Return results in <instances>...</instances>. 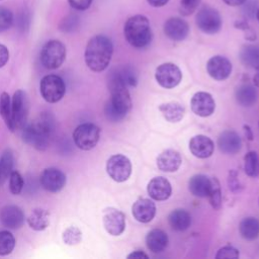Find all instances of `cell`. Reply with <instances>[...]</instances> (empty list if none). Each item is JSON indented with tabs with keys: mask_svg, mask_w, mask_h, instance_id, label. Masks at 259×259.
<instances>
[{
	"mask_svg": "<svg viewBox=\"0 0 259 259\" xmlns=\"http://www.w3.org/2000/svg\"><path fill=\"white\" fill-rule=\"evenodd\" d=\"M155 78L160 86L166 89H171L180 83L182 73L177 65L173 63H164L157 67Z\"/></svg>",
	"mask_w": 259,
	"mask_h": 259,
	"instance_id": "cell-11",
	"label": "cell"
},
{
	"mask_svg": "<svg viewBox=\"0 0 259 259\" xmlns=\"http://www.w3.org/2000/svg\"><path fill=\"white\" fill-rule=\"evenodd\" d=\"M69 4L76 10H86L90 7L92 0H68Z\"/></svg>",
	"mask_w": 259,
	"mask_h": 259,
	"instance_id": "cell-45",
	"label": "cell"
},
{
	"mask_svg": "<svg viewBox=\"0 0 259 259\" xmlns=\"http://www.w3.org/2000/svg\"><path fill=\"white\" fill-rule=\"evenodd\" d=\"M123 34L127 42L137 49L146 48L150 45L153 33L149 19L145 15H134L124 23Z\"/></svg>",
	"mask_w": 259,
	"mask_h": 259,
	"instance_id": "cell-4",
	"label": "cell"
},
{
	"mask_svg": "<svg viewBox=\"0 0 259 259\" xmlns=\"http://www.w3.org/2000/svg\"><path fill=\"white\" fill-rule=\"evenodd\" d=\"M189 150L193 156L200 159H205L212 155L214 144L208 137L197 135L191 138L189 142Z\"/></svg>",
	"mask_w": 259,
	"mask_h": 259,
	"instance_id": "cell-19",
	"label": "cell"
},
{
	"mask_svg": "<svg viewBox=\"0 0 259 259\" xmlns=\"http://www.w3.org/2000/svg\"><path fill=\"white\" fill-rule=\"evenodd\" d=\"M168 223L175 231H185L191 225V217L185 209L177 208L168 215Z\"/></svg>",
	"mask_w": 259,
	"mask_h": 259,
	"instance_id": "cell-27",
	"label": "cell"
},
{
	"mask_svg": "<svg viewBox=\"0 0 259 259\" xmlns=\"http://www.w3.org/2000/svg\"><path fill=\"white\" fill-rule=\"evenodd\" d=\"M197 27L207 34H214L222 28V17L219 11L208 5L202 6L195 16Z\"/></svg>",
	"mask_w": 259,
	"mask_h": 259,
	"instance_id": "cell-8",
	"label": "cell"
},
{
	"mask_svg": "<svg viewBox=\"0 0 259 259\" xmlns=\"http://www.w3.org/2000/svg\"><path fill=\"white\" fill-rule=\"evenodd\" d=\"M132 212L138 222L149 223L156 214V205L149 198H139L133 204Z\"/></svg>",
	"mask_w": 259,
	"mask_h": 259,
	"instance_id": "cell-20",
	"label": "cell"
},
{
	"mask_svg": "<svg viewBox=\"0 0 259 259\" xmlns=\"http://www.w3.org/2000/svg\"><path fill=\"white\" fill-rule=\"evenodd\" d=\"M119 74L122 78V80L124 81V83L127 86H132L135 87L138 83V75L135 71V69L131 66H124V67H120L118 68Z\"/></svg>",
	"mask_w": 259,
	"mask_h": 259,
	"instance_id": "cell-38",
	"label": "cell"
},
{
	"mask_svg": "<svg viewBox=\"0 0 259 259\" xmlns=\"http://www.w3.org/2000/svg\"><path fill=\"white\" fill-rule=\"evenodd\" d=\"M243 128H244V132H245L246 138H247L249 141H252V140H253V133H252L251 127H250L249 125L245 124V125L243 126Z\"/></svg>",
	"mask_w": 259,
	"mask_h": 259,
	"instance_id": "cell-52",
	"label": "cell"
},
{
	"mask_svg": "<svg viewBox=\"0 0 259 259\" xmlns=\"http://www.w3.org/2000/svg\"><path fill=\"white\" fill-rule=\"evenodd\" d=\"M235 97L237 102L245 107L252 106L257 101V90L253 85L242 84L237 87L235 91Z\"/></svg>",
	"mask_w": 259,
	"mask_h": 259,
	"instance_id": "cell-25",
	"label": "cell"
},
{
	"mask_svg": "<svg viewBox=\"0 0 259 259\" xmlns=\"http://www.w3.org/2000/svg\"><path fill=\"white\" fill-rule=\"evenodd\" d=\"M207 198L209 200L210 205L214 209H220L222 207L221 186H220V182L214 177L211 178V185H210V188H209V191L207 194Z\"/></svg>",
	"mask_w": 259,
	"mask_h": 259,
	"instance_id": "cell-34",
	"label": "cell"
},
{
	"mask_svg": "<svg viewBox=\"0 0 259 259\" xmlns=\"http://www.w3.org/2000/svg\"><path fill=\"white\" fill-rule=\"evenodd\" d=\"M218 146L223 153L234 155L241 150L242 141L240 136L236 132L232 130H227L219 136Z\"/></svg>",
	"mask_w": 259,
	"mask_h": 259,
	"instance_id": "cell-21",
	"label": "cell"
},
{
	"mask_svg": "<svg viewBox=\"0 0 259 259\" xmlns=\"http://www.w3.org/2000/svg\"><path fill=\"white\" fill-rule=\"evenodd\" d=\"M127 258L128 259H148L149 256L147 254H145L143 251H140V250H137L133 253H131L130 255H127Z\"/></svg>",
	"mask_w": 259,
	"mask_h": 259,
	"instance_id": "cell-48",
	"label": "cell"
},
{
	"mask_svg": "<svg viewBox=\"0 0 259 259\" xmlns=\"http://www.w3.org/2000/svg\"><path fill=\"white\" fill-rule=\"evenodd\" d=\"M182 163L180 154L172 149L163 151L157 157V166L163 172H175Z\"/></svg>",
	"mask_w": 259,
	"mask_h": 259,
	"instance_id": "cell-22",
	"label": "cell"
},
{
	"mask_svg": "<svg viewBox=\"0 0 259 259\" xmlns=\"http://www.w3.org/2000/svg\"><path fill=\"white\" fill-rule=\"evenodd\" d=\"M147 1L153 7H162L166 5L169 0H147Z\"/></svg>",
	"mask_w": 259,
	"mask_h": 259,
	"instance_id": "cell-50",
	"label": "cell"
},
{
	"mask_svg": "<svg viewBox=\"0 0 259 259\" xmlns=\"http://www.w3.org/2000/svg\"><path fill=\"white\" fill-rule=\"evenodd\" d=\"M163 29L166 36L175 41L185 39L189 33L188 23L180 17H171L167 19Z\"/></svg>",
	"mask_w": 259,
	"mask_h": 259,
	"instance_id": "cell-16",
	"label": "cell"
},
{
	"mask_svg": "<svg viewBox=\"0 0 259 259\" xmlns=\"http://www.w3.org/2000/svg\"><path fill=\"white\" fill-rule=\"evenodd\" d=\"M27 224L34 231H44L50 224V212L44 208H35L28 215Z\"/></svg>",
	"mask_w": 259,
	"mask_h": 259,
	"instance_id": "cell-29",
	"label": "cell"
},
{
	"mask_svg": "<svg viewBox=\"0 0 259 259\" xmlns=\"http://www.w3.org/2000/svg\"><path fill=\"white\" fill-rule=\"evenodd\" d=\"M29 103L26 93L23 90H17L11 99V110H12V123L13 128L18 130L26 124L28 115Z\"/></svg>",
	"mask_w": 259,
	"mask_h": 259,
	"instance_id": "cell-10",
	"label": "cell"
},
{
	"mask_svg": "<svg viewBox=\"0 0 259 259\" xmlns=\"http://www.w3.org/2000/svg\"><path fill=\"white\" fill-rule=\"evenodd\" d=\"M66 59V47L57 39L46 42L40 51V63L48 70H55L61 67Z\"/></svg>",
	"mask_w": 259,
	"mask_h": 259,
	"instance_id": "cell-5",
	"label": "cell"
},
{
	"mask_svg": "<svg viewBox=\"0 0 259 259\" xmlns=\"http://www.w3.org/2000/svg\"><path fill=\"white\" fill-rule=\"evenodd\" d=\"M253 82L256 87H259V72H257L253 78Z\"/></svg>",
	"mask_w": 259,
	"mask_h": 259,
	"instance_id": "cell-53",
	"label": "cell"
},
{
	"mask_svg": "<svg viewBox=\"0 0 259 259\" xmlns=\"http://www.w3.org/2000/svg\"><path fill=\"white\" fill-rule=\"evenodd\" d=\"M229 6H241L246 0H223Z\"/></svg>",
	"mask_w": 259,
	"mask_h": 259,
	"instance_id": "cell-51",
	"label": "cell"
},
{
	"mask_svg": "<svg viewBox=\"0 0 259 259\" xmlns=\"http://www.w3.org/2000/svg\"><path fill=\"white\" fill-rule=\"evenodd\" d=\"M107 86L110 98L104 106V114L110 121L122 120L132 108V99L127 85L122 80L118 68L111 70L109 73Z\"/></svg>",
	"mask_w": 259,
	"mask_h": 259,
	"instance_id": "cell-1",
	"label": "cell"
},
{
	"mask_svg": "<svg viewBox=\"0 0 259 259\" xmlns=\"http://www.w3.org/2000/svg\"><path fill=\"white\" fill-rule=\"evenodd\" d=\"M192 111L201 117L209 116L215 109V102L212 96L207 92H196L190 101Z\"/></svg>",
	"mask_w": 259,
	"mask_h": 259,
	"instance_id": "cell-15",
	"label": "cell"
},
{
	"mask_svg": "<svg viewBox=\"0 0 259 259\" xmlns=\"http://www.w3.org/2000/svg\"><path fill=\"white\" fill-rule=\"evenodd\" d=\"M234 25H235L236 28L242 29L243 31H246V30H248L249 28H251L250 25L248 24V22H247L246 20H243V19H241V20H236Z\"/></svg>",
	"mask_w": 259,
	"mask_h": 259,
	"instance_id": "cell-49",
	"label": "cell"
},
{
	"mask_svg": "<svg viewBox=\"0 0 259 259\" xmlns=\"http://www.w3.org/2000/svg\"><path fill=\"white\" fill-rule=\"evenodd\" d=\"M229 181H230V188L233 191H236L239 189V182L237 180V173L235 171L230 172V177H229Z\"/></svg>",
	"mask_w": 259,
	"mask_h": 259,
	"instance_id": "cell-47",
	"label": "cell"
},
{
	"mask_svg": "<svg viewBox=\"0 0 259 259\" xmlns=\"http://www.w3.org/2000/svg\"><path fill=\"white\" fill-rule=\"evenodd\" d=\"M15 21L18 29L24 31L28 28L29 22H30V18H29V13L28 11H26L25 9H22L16 16V19L13 20V22Z\"/></svg>",
	"mask_w": 259,
	"mask_h": 259,
	"instance_id": "cell-41",
	"label": "cell"
},
{
	"mask_svg": "<svg viewBox=\"0 0 259 259\" xmlns=\"http://www.w3.org/2000/svg\"><path fill=\"white\" fill-rule=\"evenodd\" d=\"M159 110L164 116V118L169 122H178L180 121L185 113L184 107L176 101H171L163 103L159 106Z\"/></svg>",
	"mask_w": 259,
	"mask_h": 259,
	"instance_id": "cell-26",
	"label": "cell"
},
{
	"mask_svg": "<svg viewBox=\"0 0 259 259\" xmlns=\"http://www.w3.org/2000/svg\"><path fill=\"white\" fill-rule=\"evenodd\" d=\"M103 226L109 235L119 236L125 229V217L123 212L114 207L104 209Z\"/></svg>",
	"mask_w": 259,
	"mask_h": 259,
	"instance_id": "cell-13",
	"label": "cell"
},
{
	"mask_svg": "<svg viewBox=\"0 0 259 259\" xmlns=\"http://www.w3.org/2000/svg\"><path fill=\"white\" fill-rule=\"evenodd\" d=\"M13 154L10 149H6L2 156L0 157V182L3 183L8 176H10V173L12 172L13 168Z\"/></svg>",
	"mask_w": 259,
	"mask_h": 259,
	"instance_id": "cell-32",
	"label": "cell"
},
{
	"mask_svg": "<svg viewBox=\"0 0 259 259\" xmlns=\"http://www.w3.org/2000/svg\"><path fill=\"white\" fill-rule=\"evenodd\" d=\"M78 21H79V18L77 17V15L70 14L66 18L63 19V21L60 25V28L63 31H72L77 27Z\"/></svg>",
	"mask_w": 259,
	"mask_h": 259,
	"instance_id": "cell-43",
	"label": "cell"
},
{
	"mask_svg": "<svg viewBox=\"0 0 259 259\" xmlns=\"http://www.w3.org/2000/svg\"><path fill=\"white\" fill-rule=\"evenodd\" d=\"M39 91L47 102L56 103L64 97L66 85L60 76L50 74L41 79L39 83Z\"/></svg>",
	"mask_w": 259,
	"mask_h": 259,
	"instance_id": "cell-6",
	"label": "cell"
},
{
	"mask_svg": "<svg viewBox=\"0 0 259 259\" xmlns=\"http://www.w3.org/2000/svg\"><path fill=\"white\" fill-rule=\"evenodd\" d=\"M239 251L232 246H225L221 248L215 254L217 259H229V258H238Z\"/></svg>",
	"mask_w": 259,
	"mask_h": 259,
	"instance_id": "cell-42",
	"label": "cell"
},
{
	"mask_svg": "<svg viewBox=\"0 0 259 259\" xmlns=\"http://www.w3.org/2000/svg\"><path fill=\"white\" fill-rule=\"evenodd\" d=\"M232 63L223 56H213L206 63L208 75L218 81L226 80L232 73Z\"/></svg>",
	"mask_w": 259,
	"mask_h": 259,
	"instance_id": "cell-14",
	"label": "cell"
},
{
	"mask_svg": "<svg viewBox=\"0 0 259 259\" xmlns=\"http://www.w3.org/2000/svg\"><path fill=\"white\" fill-rule=\"evenodd\" d=\"M56 120L52 113L41 112L32 122L22 127L23 141L36 150H46L54 137Z\"/></svg>",
	"mask_w": 259,
	"mask_h": 259,
	"instance_id": "cell-2",
	"label": "cell"
},
{
	"mask_svg": "<svg viewBox=\"0 0 259 259\" xmlns=\"http://www.w3.org/2000/svg\"><path fill=\"white\" fill-rule=\"evenodd\" d=\"M23 186H24V180L21 174L16 170H12L9 176V189L11 193L15 195L19 194L22 191Z\"/></svg>",
	"mask_w": 259,
	"mask_h": 259,
	"instance_id": "cell-37",
	"label": "cell"
},
{
	"mask_svg": "<svg viewBox=\"0 0 259 259\" xmlns=\"http://www.w3.org/2000/svg\"><path fill=\"white\" fill-rule=\"evenodd\" d=\"M147 191L151 198H153L154 200L161 201L166 200L170 197L172 187L170 182L166 178L158 176L150 180L147 186Z\"/></svg>",
	"mask_w": 259,
	"mask_h": 259,
	"instance_id": "cell-18",
	"label": "cell"
},
{
	"mask_svg": "<svg viewBox=\"0 0 259 259\" xmlns=\"http://www.w3.org/2000/svg\"><path fill=\"white\" fill-rule=\"evenodd\" d=\"M40 185L49 192H59L64 188L67 178L64 172L60 169L51 167L42 171L39 178Z\"/></svg>",
	"mask_w": 259,
	"mask_h": 259,
	"instance_id": "cell-12",
	"label": "cell"
},
{
	"mask_svg": "<svg viewBox=\"0 0 259 259\" xmlns=\"http://www.w3.org/2000/svg\"><path fill=\"white\" fill-rule=\"evenodd\" d=\"M100 138V128L90 122L78 125L73 133V141L75 145L84 151L93 149Z\"/></svg>",
	"mask_w": 259,
	"mask_h": 259,
	"instance_id": "cell-7",
	"label": "cell"
},
{
	"mask_svg": "<svg viewBox=\"0 0 259 259\" xmlns=\"http://www.w3.org/2000/svg\"><path fill=\"white\" fill-rule=\"evenodd\" d=\"M256 0H246L245 3H243V12L248 18H253L256 15L258 5Z\"/></svg>",
	"mask_w": 259,
	"mask_h": 259,
	"instance_id": "cell-44",
	"label": "cell"
},
{
	"mask_svg": "<svg viewBox=\"0 0 259 259\" xmlns=\"http://www.w3.org/2000/svg\"><path fill=\"white\" fill-rule=\"evenodd\" d=\"M113 46L111 40L105 35H95L87 44L85 49V63L94 72L105 70L111 60Z\"/></svg>",
	"mask_w": 259,
	"mask_h": 259,
	"instance_id": "cell-3",
	"label": "cell"
},
{
	"mask_svg": "<svg viewBox=\"0 0 259 259\" xmlns=\"http://www.w3.org/2000/svg\"><path fill=\"white\" fill-rule=\"evenodd\" d=\"M242 63L251 69L259 71V47L254 45H245L240 51Z\"/></svg>",
	"mask_w": 259,
	"mask_h": 259,
	"instance_id": "cell-28",
	"label": "cell"
},
{
	"mask_svg": "<svg viewBox=\"0 0 259 259\" xmlns=\"http://www.w3.org/2000/svg\"><path fill=\"white\" fill-rule=\"evenodd\" d=\"M24 213L17 205H6L2 208L0 213V221L2 225L10 230H17L24 224Z\"/></svg>",
	"mask_w": 259,
	"mask_h": 259,
	"instance_id": "cell-17",
	"label": "cell"
},
{
	"mask_svg": "<svg viewBox=\"0 0 259 259\" xmlns=\"http://www.w3.org/2000/svg\"><path fill=\"white\" fill-rule=\"evenodd\" d=\"M15 247V239L8 231H0V256L10 254Z\"/></svg>",
	"mask_w": 259,
	"mask_h": 259,
	"instance_id": "cell-35",
	"label": "cell"
},
{
	"mask_svg": "<svg viewBox=\"0 0 259 259\" xmlns=\"http://www.w3.org/2000/svg\"><path fill=\"white\" fill-rule=\"evenodd\" d=\"M200 2L201 0H181L179 12L183 16H189L198 8Z\"/></svg>",
	"mask_w": 259,
	"mask_h": 259,
	"instance_id": "cell-40",
	"label": "cell"
},
{
	"mask_svg": "<svg viewBox=\"0 0 259 259\" xmlns=\"http://www.w3.org/2000/svg\"><path fill=\"white\" fill-rule=\"evenodd\" d=\"M14 16L12 12L3 6H0V32H3L10 28L13 24Z\"/></svg>",
	"mask_w": 259,
	"mask_h": 259,
	"instance_id": "cell-39",
	"label": "cell"
},
{
	"mask_svg": "<svg viewBox=\"0 0 259 259\" xmlns=\"http://www.w3.org/2000/svg\"><path fill=\"white\" fill-rule=\"evenodd\" d=\"M211 185V178L203 174H196L192 176L188 182L189 191L197 197H207Z\"/></svg>",
	"mask_w": 259,
	"mask_h": 259,
	"instance_id": "cell-23",
	"label": "cell"
},
{
	"mask_svg": "<svg viewBox=\"0 0 259 259\" xmlns=\"http://www.w3.org/2000/svg\"><path fill=\"white\" fill-rule=\"evenodd\" d=\"M239 231L244 239L255 240L259 237V221L253 217L245 218L239 225Z\"/></svg>",
	"mask_w": 259,
	"mask_h": 259,
	"instance_id": "cell-30",
	"label": "cell"
},
{
	"mask_svg": "<svg viewBox=\"0 0 259 259\" xmlns=\"http://www.w3.org/2000/svg\"><path fill=\"white\" fill-rule=\"evenodd\" d=\"M9 60V52L8 49L0 44V68H2Z\"/></svg>",
	"mask_w": 259,
	"mask_h": 259,
	"instance_id": "cell-46",
	"label": "cell"
},
{
	"mask_svg": "<svg viewBox=\"0 0 259 259\" xmlns=\"http://www.w3.org/2000/svg\"><path fill=\"white\" fill-rule=\"evenodd\" d=\"M106 172L116 182L128 179L132 173V164L127 157L121 154L112 155L106 162Z\"/></svg>",
	"mask_w": 259,
	"mask_h": 259,
	"instance_id": "cell-9",
	"label": "cell"
},
{
	"mask_svg": "<svg viewBox=\"0 0 259 259\" xmlns=\"http://www.w3.org/2000/svg\"><path fill=\"white\" fill-rule=\"evenodd\" d=\"M244 170L248 176H259V157L256 152H248L244 157Z\"/></svg>",
	"mask_w": 259,
	"mask_h": 259,
	"instance_id": "cell-33",
	"label": "cell"
},
{
	"mask_svg": "<svg viewBox=\"0 0 259 259\" xmlns=\"http://www.w3.org/2000/svg\"><path fill=\"white\" fill-rule=\"evenodd\" d=\"M256 18H257V20L259 21V7H258V9H257V12H256Z\"/></svg>",
	"mask_w": 259,
	"mask_h": 259,
	"instance_id": "cell-54",
	"label": "cell"
},
{
	"mask_svg": "<svg viewBox=\"0 0 259 259\" xmlns=\"http://www.w3.org/2000/svg\"><path fill=\"white\" fill-rule=\"evenodd\" d=\"M62 239L67 245H77L82 240V233L77 227H69L63 232Z\"/></svg>",
	"mask_w": 259,
	"mask_h": 259,
	"instance_id": "cell-36",
	"label": "cell"
},
{
	"mask_svg": "<svg viewBox=\"0 0 259 259\" xmlns=\"http://www.w3.org/2000/svg\"><path fill=\"white\" fill-rule=\"evenodd\" d=\"M146 244L148 249L153 253H160L164 251L168 245V236L163 230L154 229L148 233Z\"/></svg>",
	"mask_w": 259,
	"mask_h": 259,
	"instance_id": "cell-24",
	"label": "cell"
},
{
	"mask_svg": "<svg viewBox=\"0 0 259 259\" xmlns=\"http://www.w3.org/2000/svg\"><path fill=\"white\" fill-rule=\"evenodd\" d=\"M0 115L5 121L7 127L13 132V123H12V110H11V99L8 93L3 92L0 95Z\"/></svg>",
	"mask_w": 259,
	"mask_h": 259,
	"instance_id": "cell-31",
	"label": "cell"
}]
</instances>
